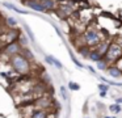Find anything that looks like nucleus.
Returning a JSON list of instances; mask_svg holds the SVG:
<instances>
[{"label":"nucleus","instance_id":"nucleus-1","mask_svg":"<svg viewBox=\"0 0 122 118\" xmlns=\"http://www.w3.org/2000/svg\"><path fill=\"white\" fill-rule=\"evenodd\" d=\"M11 66L20 75H26L30 72V62L22 54H16L11 56Z\"/></svg>","mask_w":122,"mask_h":118},{"label":"nucleus","instance_id":"nucleus-2","mask_svg":"<svg viewBox=\"0 0 122 118\" xmlns=\"http://www.w3.org/2000/svg\"><path fill=\"white\" fill-rule=\"evenodd\" d=\"M121 56H122V47L118 43H110L104 58L108 60V63H110V62H116Z\"/></svg>","mask_w":122,"mask_h":118},{"label":"nucleus","instance_id":"nucleus-3","mask_svg":"<svg viewBox=\"0 0 122 118\" xmlns=\"http://www.w3.org/2000/svg\"><path fill=\"white\" fill-rule=\"evenodd\" d=\"M101 41H102V38H101L100 34H98L95 29L91 28L84 33V42H85V45H88L89 47L91 46H97Z\"/></svg>","mask_w":122,"mask_h":118},{"label":"nucleus","instance_id":"nucleus-4","mask_svg":"<svg viewBox=\"0 0 122 118\" xmlns=\"http://www.w3.org/2000/svg\"><path fill=\"white\" fill-rule=\"evenodd\" d=\"M4 52H5L8 56H13L16 54H20L21 52V45L17 41H12L4 47Z\"/></svg>","mask_w":122,"mask_h":118},{"label":"nucleus","instance_id":"nucleus-5","mask_svg":"<svg viewBox=\"0 0 122 118\" xmlns=\"http://www.w3.org/2000/svg\"><path fill=\"white\" fill-rule=\"evenodd\" d=\"M22 4H25L28 8H30V9L36 10V12H45V8H43L42 3H41V0H29V1H24Z\"/></svg>","mask_w":122,"mask_h":118},{"label":"nucleus","instance_id":"nucleus-6","mask_svg":"<svg viewBox=\"0 0 122 118\" xmlns=\"http://www.w3.org/2000/svg\"><path fill=\"white\" fill-rule=\"evenodd\" d=\"M106 71H108V73L112 76V77L117 79V77H121L122 76V70L119 67H117V66H109Z\"/></svg>","mask_w":122,"mask_h":118},{"label":"nucleus","instance_id":"nucleus-7","mask_svg":"<svg viewBox=\"0 0 122 118\" xmlns=\"http://www.w3.org/2000/svg\"><path fill=\"white\" fill-rule=\"evenodd\" d=\"M3 4V7H5V8H8V9H11V10H15L16 13H19V15H28V10H24V9H19V8L16 7V5H13V4H11V3H1Z\"/></svg>","mask_w":122,"mask_h":118},{"label":"nucleus","instance_id":"nucleus-8","mask_svg":"<svg viewBox=\"0 0 122 118\" xmlns=\"http://www.w3.org/2000/svg\"><path fill=\"white\" fill-rule=\"evenodd\" d=\"M102 58H104V56H102V55H101L96 49H95V50H91V51H89V55H88V59H89L91 62H98V60H101Z\"/></svg>","mask_w":122,"mask_h":118},{"label":"nucleus","instance_id":"nucleus-9","mask_svg":"<svg viewBox=\"0 0 122 118\" xmlns=\"http://www.w3.org/2000/svg\"><path fill=\"white\" fill-rule=\"evenodd\" d=\"M47 117H49V113L46 112V109H37L30 115V118H47Z\"/></svg>","mask_w":122,"mask_h":118},{"label":"nucleus","instance_id":"nucleus-10","mask_svg":"<svg viewBox=\"0 0 122 118\" xmlns=\"http://www.w3.org/2000/svg\"><path fill=\"white\" fill-rule=\"evenodd\" d=\"M109 42H104V41H101L100 43L97 45V51L100 52L101 55H102V56H105V54H106V51H108V49H109Z\"/></svg>","mask_w":122,"mask_h":118},{"label":"nucleus","instance_id":"nucleus-11","mask_svg":"<svg viewBox=\"0 0 122 118\" xmlns=\"http://www.w3.org/2000/svg\"><path fill=\"white\" fill-rule=\"evenodd\" d=\"M41 3H42L43 8H45V12L55 9V0H41Z\"/></svg>","mask_w":122,"mask_h":118},{"label":"nucleus","instance_id":"nucleus-12","mask_svg":"<svg viewBox=\"0 0 122 118\" xmlns=\"http://www.w3.org/2000/svg\"><path fill=\"white\" fill-rule=\"evenodd\" d=\"M89 51H91V47L88 46V45L80 46L79 49H77V52H79V54H81L84 58H88V55H89Z\"/></svg>","mask_w":122,"mask_h":118},{"label":"nucleus","instance_id":"nucleus-13","mask_svg":"<svg viewBox=\"0 0 122 118\" xmlns=\"http://www.w3.org/2000/svg\"><path fill=\"white\" fill-rule=\"evenodd\" d=\"M96 63H97V68L101 70V71H106L108 67H109V63H108V60H106L105 58H102L101 60H98V62H96Z\"/></svg>","mask_w":122,"mask_h":118},{"label":"nucleus","instance_id":"nucleus-14","mask_svg":"<svg viewBox=\"0 0 122 118\" xmlns=\"http://www.w3.org/2000/svg\"><path fill=\"white\" fill-rule=\"evenodd\" d=\"M22 26H24V29H25V31H26V34L29 36V39H30V41L34 42V41H36V37H34V34H33V31L30 30V28H29V26H28L25 22L22 24Z\"/></svg>","mask_w":122,"mask_h":118},{"label":"nucleus","instance_id":"nucleus-15","mask_svg":"<svg viewBox=\"0 0 122 118\" xmlns=\"http://www.w3.org/2000/svg\"><path fill=\"white\" fill-rule=\"evenodd\" d=\"M20 54H22L25 58H26V59H29V60H30V59H34V55H33L32 52H30L29 50H28V49H22Z\"/></svg>","mask_w":122,"mask_h":118},{"label":"nucleus","instance_id":"nucleus-16","mask_svg":"<svg viewBox=\"0 0 122 118\" xmlns=\"http://www.w3.org/2000/svg\"><path fill=\"white\" fill-rule=\"evenodd\" d=\"M7 24H8V26H11V28H15V26L17 25V20L15 17H7Z\"/></svg>","mask_w":122,"mask_h":118},{"label":"nucleus","instance_id":"nucleus-17","mask_svg":"<svg viewBox=\"0 0 122 118\" xmlns=\"http://www.w3.org/2000/svg\"><path fill=\"white\" fill-rule=\"evenodd\" d=\"M110 112H113V113H119L121 112V106H119L118 104H114V105H110Z\"/></svg>","mask_w":122,"mask_h":118},{"label":"nucleus","instance_id":"nucleus-18","mask_svg":"<svg viewBox=\"0 0 122 118\" xmlns=\"http://www.w3.org/2000/svg\"><path fill=\"white\" fill-rule=\"evenodd\" d=\"M19 42H20V45H22L24 47L28 46V39H26V37H25V36H20Z\"/></svg>","mask_w":122,"mask_h":118},{"label":"nucleus","instance_id":"nucleus-19","mask_svg":"<svg viewBox=\"0 0 122 118\" xmlns=\"http://www.w3.org/2000/svg\"><path fill=\"white\" fill-rule=\"evenodd\" d=\"M53 66H55L56 68H59V70H62V68H63V64H62L58 59H55L54 56H53Z\"/></svg>","mask_w":122,"mask_h":118},{"label":"nucleus","instance_id":"nucleus-20","mask_svg":"<svg viewBox=\"0 0 122 118\" xmlns=\"http://www.w3.org/2000/svg\"><path fill=\"white\" fill-rule=\"evenodd\" d=\"M68 88L71 89V91H79V89H80V87L77 85V84H75V83H72V81H70Z\"/></svg>","mask_w":122,"mask_h":118},{"label":"nucleus","instance_id":"nucleus-21","mask_svg":"<svg viewBox=\"0 0 122 118\" xmlns=\"http://www.w3.org/2000/svg\"><path fill=\"white\" fill-rule=\"evenodd\" d=\"M61 94H62V97H63L64 100L67 98V89L64 88V87H61Z\"/></svg>","mask_w":122,"mask_h":118},{"label":"nucleus","instance_id":"nucleus-22","mask_svg":"<svg viewBox=\"0 0 122 118\" xmlns=\"http://www.w3.org/2000/svg\"><path fill=\"white\" fill-rule=\"evenodd\" d=\"M70 55H71V58H72V62H74L75 64L77 66V67H80V68H81V67H83V64H81V63H79V62H77V60H76V58H75L74 55H72V52H70Z\"/></svg>","mask_w":122,"mask_h":118},{"label":"nucleus","instance_id":"nucleus-23","mask_svg":"<svg viewBox=\"0 0 122 118\" xmlns=\"http://www.w3.org/2000/svg\"><path fill=\"white\" fill-rule=\"evenodd\" d=\"M98 89H100V91L106 92V91H108V85H105V84H100V85H98Z\"/></svg>","mask_w":122,"mask_h":118},{"label":"nucleus","instance_id":"nucleus-24","mask_svg":"<svg viewBox=\"0 0 122 118\" xmlns=\"http://www.w3.org/2000/svg\"><path fill=\"white\" fill-rule=\"evenodd\" d=\"M116 104H118V105L122 104V98H121V97H119V98H116Z\"/></svg>","mask_w":122,"mask_h":118},{"label":"nucleus","instance_id":"nucleus-25","mask_svg":"<svg viewBox=\"0 0 122 118\" xmlns=\"http://www.w3.org/2000/svg\"><path fill=\"white\" fill-rule=\"evenodd\" d=\"M88 70H89V71H91V72H92V73H96L95 68H92V67H91V66H89V67H88Z\"/></svg>","mask_w":122,"mask_h":118},{"label":"nucleus","instance_id":"nucleus-26","mask_svg":"<svg viewBox=\"0 0 122 118\" xmlns=\"http://www.w3.org/2000/svg\"><path fill=\"white\" fill-rule=\"evenodd\" d=\"M100 96H101V97H105V96H106V93H105L104 91H101V92H100Z\"/></svg>","mask_w":122,"mask_h":118},{"label":"nucleus","instance_id":"nucleus-27","mask_svg":"<svg viewBox=\"0 0 122 118\" xmlns=\"http://www.w3.org/2000/svg\"><path fill=\"white\" fill-rule=\"evenodd\" d=\"M20 1H21V3H24V1H29V0H20Z\"/></svg>","mask_w":122,"mask_h":118}]
</instances>
